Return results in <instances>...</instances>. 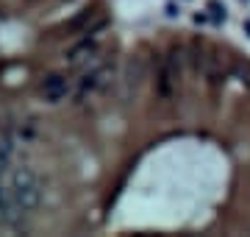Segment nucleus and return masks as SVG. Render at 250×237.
Returning <instances> with one entry per match:
<instances>
[{
  "mask_svg": "<svg viewBox=\"0 0 250 237\" xmlns=\"http://www.w3.org/2000/svg\"><path fill=\"white\" fill-rule=\"evenodd\" d=\"M11 192L14 201L20 204L22 212H34L42 204V190H39V179L31 167H17L11 173Z\"/></svg>",
  "mask_w": 250,
  "mask_h": 237,
  "instance_id": "1",
  "label": "nucleus"
},
{
  "mask_svg": "<svg viewBox=\"0 0 250 237\" xmlns=\"http://www.w3.org/2000/svg\"><path fill=\"white\" fill-rule=\"evenodd\" d=\"M181 73L167 62V56L159 62V70H156V92H159L161 100H170L172 92H175V84H178Z\"/></svg>",
  "mask_w": 250,
  "mask_h": 237,
  "instance_id": "2",
  "label": "nucleus"
},
{
  "mask_svg": "<svg viewBox=\"0 0 250 237\" xmlns=\"http://www.w3.org/2000/svg\"><path fill=\"white\" fill-rule=\"evenodd\" d=\"M67 92H70V84H67V78L59 73L47 75L45 81H42V95H45L47 103H59V100L67 98Z\"/></svg>",
  "mask_w": 250,
  "mask_h": 237,
  "instance_id": "3",
  "label": "nucleus"
},
{
  "mask_svg": "<svg viewBox=\"0 0 250 237\" xmlns=\"http://www.w3.org/2000/svg\"><path fill=\"white\" fill-rule=\"evenodd\" d=\"M92 20H95V11L92 9H81L75 17L70 20V23H64L62 31H70V34H75V31H81V34H86V28L92 25Z\"/></svg>",
  "mask_w": 250,
  "mask_h": 237,
  "instance_id": "4",
  "label": "nucleus"
},
{
  "mask_svg": "<svg viewBox=\"0 0 250 237\" xmlns=\"http://www.w3.org/2000/svg\"><path fill=\"white\" fill-rule=\"evenodd\" d=\"M95 45H98V37H89V34H83V39H81L78 45H72V47H70L67 59H70V62H78V59H83V56H89L92 50H95Z\"/></svg>",
  "mask_w": 250,
  "mask_h": 237,
  "instance_id": "5",
  "label": "nucleus"
},
{
  "mask_svg": "<svg viewBox=\"0 0 250 237\" xmlns=\"http://www.w3.org/2000/svg\"><path fill=\"white\" fill-rule=\"evenodd\" d=\"M11 154H14V145H11L9 137H3L0 140V182H3V176H6V170L11 165Z\"/></svg>",
  "mask_w": 250,
  "mask_h": 237,
  "instance_id": "6",
  "label": "nucleus"
},
{
  "mask_svg": "<svg viewBox=\"0 0 250 237\" xmlns=\"http://www.w3.org/2000/svg\"><path fill=\"white\" fill-rule=\"evenodd\" d=\"M208 11H211V17H214L217 23H220V20H225V6L220 3V0H211V3H208Z\"/></svg>",
  "mask_w": 250,
  "mask_h": 237,
  "instance_id": "7",
  "label": "nucleus"
},
{
  "mask_svg": "<svg viewBox=\"0 0 250 237\" xmlns=\"http://www.w3.org/2000/svg\"><path fill=\"white\" fill-rule=\"evenodd\" d=\"M242 28H245V31H248V37H250V20H245V25H242Z\"/></svg>",
  "mask_w": 250,
  "mask_h": 237,
  "instance_id": "8",
  "label": "nucleus"
}]
</instances>
